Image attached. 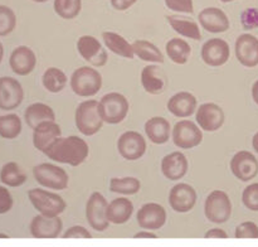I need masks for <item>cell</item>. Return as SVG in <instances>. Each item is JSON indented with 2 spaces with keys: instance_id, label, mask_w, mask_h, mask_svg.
Instances as JSON below:
<instances>
[{
  "instance_id": "cell-1",
  "label": "cell",
  "mask_w": 258,
  "mask_h": 247,
  "mask_svg": "<svg viewBox=\"0 0 258 247\" xmlns=\"http://www.w3.org/2000/svg\"><path fill=\"white\" fill-rule=\"evenodd\" d=\"M44 154L55 163L78 166L88 158L90 146L80 136H60L45 150Z\"/></svg>"
},
{
  "instance_id": "cell-2",
  "label": "cell",
  "mask_w": 258,
  "mask_h": 247,
  "mask_svg": "<svg viewBox=\"0 0 258 247\" xmlns=\"http://www.w3.org/2000/svg\"><path fill=\"white\" fill-rule=\"evenodd\" d=\"M73 92L80 97H92L102 87V75L90 66H82L73 71L70 80Z\"/></svg>"
},
{
  "instance_id": "cell-3",
  "label": "cell",
  "mask_w": 258,
  "mask_h": 247,
  "mask_svg": "<svg viewBox=\"0 0 258 247\" xmlns=\"http://www.w3.org/2000/svg\"><path fill=\"white\" fill-rule=\"evenodd\" d=\"M75 122L78 131L86 136H93L102 129L103 121L98 111V101L86 100L77 106Z\"/></svg>"
},
{
  "instance_id": "cell-4",
  "label": "cell",
  "mask_w": 258,
  "mask_h": 247,
  "mask_svg": "<svg viewBox=\"0 0 258 247\" xmlns=\"http://www.w3.org/2000/svg\"><path fill=\"white\" fill-rule=\"evenodd\" d=\"M28 198L32 206L43 216L59 217L67 208V203L59 194L43 188H32L28 191Z\"/></svg>"
},
{
  "instance_id": "cell-5",
  "label": "cell",
  "mask_w": 258,
  "mask_h": 247,
  "mask_svg": "<svg viewBox=\"0 0 258 247\" xmlns=\"http://www.w3.org/2000/svg\"><path fill=\"white\" fill-rule=\"evenodd\" d=\"M128 110H130V103L122 93H106L98 101V111L102 121L110 125H117L122 122L127 116Z\"/></svg>"
},
{
  "instance_id": "cell-6",
  "label": "cell",
  "mask_w": 258,
  "mask_h": 247,
  "mask_svg": "<svg viewBox=\"0 0 258 247\" xmlns=\"http://www.w3.org/2000/svg\"><path fill=\"white\" fill-rule=\"evenodd\" d=\"M33 175L38 184L53 191H63L70 183L67 171L52 163H40L35 165L33 168Z\"/></svg>"
},
{
  "instance_id": "cell-7",
  "label": "cell",
  "mask_w": 258,
  "mask_h": 247,
  "mask_svg": "<svg viewBox=\"0 0 258 247\" xmlns=\"http://www.w3.org/2000/svg\"><path fill=\"white\" fill-rule=\"evenodd\" d=\"M204 214L212 223H226L232 216V202L224 191L211 192L204 202Z\"/></svg>"
},
{
  "instance_id": "cell-8",
  "label": "cell",
  "mask_w": 258,
  "mask_h": 247,
  "mask_svg": "<svg viewBox=\"0 0 258 247\" xmlns=\"http://www.w3.org/2000/svg\"><path fill=\"white\" fill-rule=\"evenodd\" d=\"M171 138L175 146L183 150H190L201 145L203 141V131L197 122L191 120H180L174 125Z\"/></svg>"
},
{
  "instance_id": "cell-9",
  "label": "cell",
  "mask_w": 258,
  "mask_h": 247,
  "mask_svg": "<svg viewBox=\"0 0 258 247\" xmlns=\"http://www.w3.org/2000/svg\"><path fill=\"white\" fill-rule=\"evenodd\" d=\"M108 202L100 192H93L86 203V219L95 231L103 232L108 228L110 222L106 218Z\"/></svg>"
},
{
  "instance_id": "cell-10",
  "label": "cell",
  "mask_w": 258,
  "mask_h": 247,
  "mask_svg": "<svg viewBox=\"0 0 258 247\" xmlns=\"http://www.w3.org/2000/svg\"><path fill=\"white\" fill-rule=\"evenodd\" d=\"M226 115L223 108L214 102L202 103L196 110L197 125L202 131L214 133L223 126Z\"/></svg>"
},
{
  "instance_id": "cell-11",
  "label": "cell",
  "mask_w": 258,
  "mask_h": 247,
  "mask_svg": "<svg viewBox=\"0 0 258 247\" xmlns=\"http://www.w3.org/2000/svg\"><path fill=\"white\" fill-rule=\"evenodd\" d=\"M146 140L140 133L134 130L121 134L117 140V150L126 160H138L146 153Z\"/></svg>"
},
{
  "instance_id": "cell-12",
  "label": "cell",
  "mask_w": 258,
  "mask_h": 247,
  "mask_svg": "<svg viewBox=\"0 0 258 247\" xmlns=\"http://www.w3.org/2000/svg\"><path fill=\"white\" fill-rule=\"evenodd\" d=\"M24 100L22 83L9 76L0 77V110H15Z\"/></svg>"
},
{
  "instance_id": "cell-13",
  "label": "cell",
  "mask_w": 258,
  "mask_h": 247,
  "mask_svg": "<svg viewBox=\"0 0 258 247\" xmlns=\"http://www.w3.org/2000/svg\"><path fill=\"white\" fill-rule=\"evenodd\" d=\"M77 50L81 57L95 67H103L107 63V52L100 40L93 35H82L77 40Z\"/></svg>"
},
{
  "instance_id": "cell-14",
  "label": "cell",
  "mask_w": 258,
  "mask_h": 247,
  "mask_svg": "<svg viewBox=\"0 0 258 247\" xmlns=\"http://www.w3.org/2000/svg\"><path fill=\"white\" fill-rule=\"evenodd\" d=\"M202 59L211 67H221L226 65L231 55L229 44L222 38H212L207 40L201 50Z\"/></svg>"
},
{
  "instance_id": "cell-15",
  "label": "cell",
  "mask_w": 258,
  "mask_h": 247,
  "mask_svg": "<svg viewBox=\"0 0 258 247\" xmlns=\"http://www.w3.org/2000/svg\"><path fill=\"white\" fill-rule=\"evenodd\" d=\"M198 199L197 191L188 183H178L169 193V204L173 211L178 213H186L194 208Z\"/></svg>"
},
{
  "instance_id": "cell-16",
  "label": "cell",
  "mask_w": 258,
  "mask_h": 247,
  "mask_svg": "<svg viewBox=\"0 0 258 247\" xmlns=\"http://www.w3.org/2000/svg\"><path fill=\"white\" fill-rule=\"evenodd\" d=\"M166 218H168V214H166L165 208L155 202L145 203L136 214V221L139 226L148 231L161 228L165 224Z\"/></svg>"
},
{
  "instance_id": "cell-17",
  "label": "cell",
  "mask_w": 258,
  "mask_h": 247,
  "mask_svg": "<svg viewBox=\"0 0 258 247\" xmlns=\"http://www.w3.org/2000/svg\"><path fill=\"white\" fill-rule=\"evenodd\" d=\"M231 170L239 180L249 181L258 174V160L249 151L241 150L232 158Z\"/></svg>"
},
{
  "instance_id": "cell-18",
  "label": "cell",
  "mask_w": 258,
  "mask_h": 247,
  "mask_svg": "<svg viewBox=\"0 0 258 247\" xmlns=\"http://www.w3.org/2000/svg\"><path fill=\"white\" fill-rule=\"evenodd\" d=\"M9 66L15 75L28 76L34 71L37 66V55L32 48L27 45H19L10 53Z\"/></svg>"
},
{
  "instance_id": "cell-19",
  "label": "cell",
  "mask_w": 258,
  "mask_h": 247,
  "mask_svg": "<svg viewBox=\"0 0 258 247\" xmlns=\"http://www.w3.org/2000/svg\"><path fill=\"white\" fill-rule=\"evenodd\" d=\"M30 233L35 238H57L63 229V222L59 217H47L38 214L30 222Z\"/></svg>"
},
{
  "instance_id": "cell-20",
  "label": "cell",
  "mask_w": 258,
  "mask_h": 247,
  "mask_svg": "<svg viewBox=\"0 0 258 247\" xmlns=\"http://www.w3.org/2000/svg\"><path fill=\"white\" fill-rule=\"evenodd\" d=\"M161 173L169 180H180L186 175L189 169V161L185 154L181 151H173L161 160Z\"/></svg>"
},
{
  "instance_id": "cell-21",
  "label": "cell",
  "mask_w": 258,
  "mask_h": 247,
  "mask_svg": "<svg viewBox=\"0 0 258 247\" xmlns=\"http://www.w3.org/2000/svg\"><path fill=\"white\" fill-rule=\"evenodd\" d=\"M236 57L244 67L258 66V39L254 35L241 34L236 40Z\"/></svg>"
},
{
  "instance_id": "cell-22",
  "label": "cell",
  "mask_w": 258,
  "mask_h": 247,
  "mask_svg": "<svg viewBox=\"0 0 258 247\" xmlns=\"http://www.w3.org/2000/svg\"><path fill=\"white\" fill-rule=\"evenodd\" d=\"M60 136L62 130L55 121L42 122L33 129V145L37 150L44 154L45 150Z\"/></svg>"
},
{
  "instance_id": "cell-23",
  "label": "cell",
  "mask_w": 258,
  "mask_h": 247,
  "mask_svg": "<svg viewBox=\"0 0 258 247\" xmlns=\"http://www.w3.org/2000/svg\"><path fill=\"white\" fill-rule=\"evenodd\" d=\"M199 24L209 33H223L229 29V19L226 13L216 7L202 10L198 15Z\"/></svg>"
},
{
  "instance_id": "cell-24",
  "label": "cell",
  "mask_w": 258,
  "mask_h": 247,
  "mask_svg": "<svg viewBox=\"0 0 258 247\" xmlns=\"http://www.w3.org/2000/svg\"><path fill=\"white\" fill-rule=\"evenodd\" d=\"M166 107H168L169 112L173 113L176 117L185 118L196 112L197 107H198V101L193 93L188 92V91H180L169 98Z\"/></svg>"
},
{
  "instance_id": "cell-25",
  "label": "cell",
  "mask_w": 258,
  "mask_h": 247,
  "mask_svg": "<svg viewBox=\"0 0 258 247\" xmlns=\"http://www.w3.org/2000/svg\"><path fill=\"white\" fill-rule=\"evenodd\" d=\"M141 85L150 95H160L165 91L166 77L159 65H149L141 71Z\"/></svg>"
},
{
  "instance_id": "cell-26",
  "label": "cell",
  "mask_w": 258,
  "mask_h": 247,
  "mask_svg": "<svg viewBox=\"0 0 258 247\" xmlns=\"http://www.w3.org/2000/svg\"><path fill=\"white\" fill-rule=\"evenodd\" d=\"M144 130H145L149 140L156 145L166 144L171 135L170 122L163 116H154V117L149 118L145 122Z\"/></svg>"
},
{
  "instance_id": "cell-27",
  "label": "cell",
  "mask_w": 258,
  "mask_h": 247,
  "mask_svg": "<svg viewBox=\"0 0 258 247\" xmlns=\"http://www.w3.org/2000/svg\"><path fill=\"white\" fill-rule=\"evenodd\" d=\"M134 213V203L126 197H118L108 203L106 218L110 223L123 224L130 221Z\"/></svg>"
},
{
  "instance_id": "cell-28",
  "label": "cell",
  "mask_w": 258,
  "mask_h": 247,
  "mask_svg": "<svg viewBox=\"0 0 258 247\" xmlns=\"http://www.w3.org/2000/svg\"><path fill=\"white\" fill-rule=\"evenodd\" d=\"M24 120L30 129L47 121H55V112L49 105L44 102H34L24 111Z\"/></svg>"
},
{
  "instance_id": "cell-29",
  "label": "cell",
  "mask_w": 258,
  "mask_h": 247,
  "mask_svg": "<svg viewBox=\"0 0 258 247\" xmlns=\"http://www.w3.org/2000/svg\"><path fill=\"white\" fill-rule=\"evenodd\" d=\"M166 19H168L170 27L174 29V32H176L181 37L189 38V39L193 40L202 39V32L199 29V24L194 22L193 19L179 17V15H169V17H166Z\"/></svg>"
},
{
  "instance_id": "cell-30",
  "label": "cell",
  "mask_w": 258,
  "mask_h": 247,
  "mask_svg": "<svg viewBox=\"0 0 258 247\" xmlns=\"http://www.w3.org/2000/svg\"><path fill=\"white\" fill-rule=\"evenodd\" d=\"M102 39L105 43L106 48L111 50L115 54L120 55L122 58H127V59H133L135 55L133 52V45L128 43L125 38L121 34L115 32H103Z\"/></svg>"
},
{
  "instance_id": "cell-31",
  "label": "cell",
  "mask_w": 258,
  "mask_h": 247,
  "mask_svg": "<svg viewBox=\"0 0 258 247\" xmlns=\"http://www.w3.org/2000/svg\"><path fill=\"white\" fill-rule=\"evenodd\" d=\"M131 45H133L134 55L139 57L141 60L154 63V65H163L164 63L163 52L154 43L145 39H138Z\"/></svg>"
},
{
  "instance_id": "cell-32",
  "label": "cell",
  "mask_w": 258,
  "mask_h": 247,
  "mask_svg": "<svg viewBox=\"0 0 258 247\" xmlns=\"http://www.w3.org/2000/svg\"><path fill=\"white\" fill-rule=\"evenodd\" d=\"M166 54L169 59L176 65H185L191 54V47L185 39L181 38H171L165 44Z\"/></svg>"
},
{
  "instance_id": "cell-33",
  "label": "cell",
  "mask_w": 258,
  "mask_h": 247,
  "mask_svg": "<svg viewBox=\"0 0 258 247\" xmlns=\"http://www.w3.org/2000/svg\"><path fill=\"white\" fill-rule=\"evenodd\" d=\"M0 180L4 186L17 188L27 181V174L15 161H8L0 169Z\"/></svg>"
},
{
  "instance_id": "cell-34",
  "label": "cell",
  "mask_w": 258,
  "mask_h": 247,
  "mask_svg": "<svg viewBox=\"0 0 258 247\" xmlns=\"http://www.w3.org/2000/svg\"><path fill=\"white\" fill-rule=\"evenodd\" d=\"M67 82V75L58 67H48L42 76L43 87L50 93H59L64 90Z\"/></svg>"
},
{
  "instance_id": "cell-35",
  "label": "cell",
  "mask_w": 258,
  "mask_h": 247,
  "mask_svg": "<svg viewBox=\"0 0 258 247\" xmlns=\"http://www.w3.org/2000/svg\"><path fill=\"white\" fill-rule=\"evenodd\" d=\"M23 129L22 120L17 113H7L0 116V136L7 140H13L20 135Z\"/></svg>"
},
{
  "instance_id": "cell-36",
  "label": "cell",
  "mask_w": 258,
  "mask_h": 247,
  "mask_svg": "<svg viewBox=\"0 0 258 247\" xmlns=\"http://www.w3.org/2000/svg\"><path fill=\"white\" fill-rule=\"evenodd\" d=\"M141 189V181L136 176H123V178H112L110 180V191L112 193L122 196H133L139 193Z\"/></svg>"
},
{
  "instance_id": "cell-37",
  "label": "cell",
  "mask_w": 258,
  "mask_h": 247,
  "mask_svg": "<svg viewBox=\"0 0 258 247\" xmlns=\"http://www.w3.org/2000/svg\"><path fill=\"white\" fill-rule=\"evenodd\" d=\"M53 8L55 14L62 19H75L82 10V0H54Z\"/></svg>"
},
{
  "instance_id": "cell-38",
  "label": "cell",
  "mask_w": 258,
  "mask_h": 247,
  "mask_svg": "<svg viewBox=\"0 0 258 247\" xmlns=\"http://www.w3.org/2000/svg\"><path fill=\"white\" fill-rule=\"evenodd\" d=\"M17 27V15L7 5H0V37L10 34Z\"/></svg>"
},
{
  "instance_id": "cell-39",
  "label": "cell",
  "mask_w": 258,
  "mask_h": 247,
  "mask_svg": "<svg viewBox=\"0 0 258 247\" xmlns=\"http://www.w3.org/2000/svg\"><path fill=\"white\" fill-rule=\"evenodd\" d=\"M242 202L249 211L258 212V183L249 184L242 193Z\"/></svg>"
},
{
  "instance_id": "cell-40",
  "label": "cell",
  "mask_w": 258,
  "mask_h": 247,
  "mask_svg": "<svg viewBox=\"0 0 258 247\" xmlns=\"http://www.w3.org/2000/svg\"><path fill=\"white\" fill-rule=\"evenodd\" d=\"M234 236L236 238H258V226L251 221L243 222L237 226Z\"/></svg>"
},
{
  "instance_id": "cell-41",
  "label": "cell",
  "mask_w": 258,
  "mask_h": 247,
  "mask_svg": "<svg viewBox=\"0 0 258 247\" xmlns=\"http://www.w3.org/2000/svg\"><path fill=\"white\" fill-rule=\"evenodd\" d=\"M166 8L176 13H185V14H193L194 4L193 0H164Z\"/></svg>"
},
{
  "instance_id": "cell-42",
  "label": "cell",
  "mask_w": 258,
  "mask_h": 247,
  "mask_svg": "<svg viewBox=\"0 0 258 247\" xmlns=\"http://www.w3.org/2000/svg\"><path fill=\"white\" fill-rule=\"evenodd\" d=\"M242 27L247 30H252L258 28V9L248 8L241 14Z\"/></svg>"
},
{
  "instance_id": "cell-43",
  "label": "cell",
  "mask_w": 258,
  "mask_h": 247,
  "mask_svg": "<svg viewBox=\"0 0 258 247\" xmlns=\"http://www.w3.org/2000/svg\"><path fill=\"white\" fill-rule=\"evenodd\" d=\"M14 199L7 187L0 186V214H5L13 208Z\"/></svg>"
},
{
  "instance_id": "cell-44",
  "label": "cell",
  "mask_w": 258,
  "mask_h": 247,
  "mask_svg": "<svg viewBox=\"0 0 258 247\" xmlns=\"http://www.w3.org/2000/svg\"><path fill=\"white\" fill-rule=\"evenodd\" d=\"M62 237L63 238H91L92 234H91V232L86 227L77 224V226L70 227L62 234Z\"/></svg>"
},
{
  "instance_id": "cell-45",
  "label": "cell",
  "mask_w": 258,
  "mask_h": 247,
  "mask_svg": "<svg viewBox=\"0 0 258 247\" xmlns=\"http://www.w3.org/2000/svg\"><path fill=\"white\" fill-rule=\"evenodd\" d=\"M110 2L113 9L118 10V12H123V10L130 9L138 0H110Z\"/></svg>"
},
{
  "instance_id": "cell-46",
  "label": "cell",
  "mask_w": 258,
  "mask_h": 247,
  "mask_svg": "<svg viewBox=\"0 0 258 247\" xmlns=\"http://www.w3.org/2000/svg\"><path fill=\"white\" fill-rule=\"evenodd\" d=\"M204 237H206V238H227L228 234H227V232L222 228H212L209 229V231H207Z\"/></svg>"
},
{
  "instance_id": "cell-47",
  "label": "cell",
  "mask_w": 258,
  "mask_h": 247,
  "mask_svg": "<svg viewBox=\"0 0 258 247\" xmlns=\"http://www.w3.org/2000/svg\"><path fill=\"white\" fill-rule=\"evenodd\" d=\"M134 237L135 238H156V234L153 233L151 231H141V232H138L136 234H134Z\"/></svg>"
},
{
  "instance_id": "cell-48",
  "label": "cell",
  "mask_w": 258,
  "mask_h": 247,
  "mask_svg": "<svg viewBox=\"0 0 258 247\" xmlns=\"http://www.w3.org/2000/svg\"><path fill=\"white\" fill-rule=\"evenodd\" d=\"M252 97H253V101L258 105V80L252 86Z\"/></svg>"
},
{
  "instance_id": "cell-49",
  "label": "cell",
  "mask_w": 258,
  "mask_h": 247,
  "mask_svg": "<svg viewBox=\"0 0 258 247\" xmlns=\"http://www.w3.org/2000/svg\"><path fill=\"white\" fill-rule=\"evenodd\" d=\"M252 146H253L254 151L258 154V133L254 134L253 139H252Z\"/></svg>"
},
{
  "instance_id": "cell-50",
  "label": "cell",
  "mask_w": 258,
  "mask_h": 247,
  "mask_svg": "<svg viewBox=\"0 0 258 247\" xmlns=\"http://www.w3.org/2000/svg\"><path fill=\"white\" fill-rule=\"evenodd\" d=\"M3 57H4V47H3V43L0 42V63H2Z\"/></svg>"
},
{
  "instance_id": "cell-51",
  "label": "cell",
  "mask_w": 258,
  "mask_h": 247,
  "mask_svg": "<svg viewBox=\"0 0 258 247\" xmlns=\"http://www.w3.org/2000/svg\"><path fill=\"white\" fill-rule=\"evenodd\" d=\"M8 234H5V233H0V238H8Z\"/></svg>"
},
{
  "instance_id": "cell-52",
  "label": "cell",
  "mask_w": 258,
  "mask_h": 247,
  "mask_svg": "<svg viewBox=\"0 0 258 247\" xmlns=\"http://www.w3.org/2000/svg\"><path fill=\"white\" fill-rule=\"evenodd\" d=\"M33 2H35V3H45V2H48V0H33Z\"/></svg>"
},
{
  "instance_id": "cell-53",
  "label": "cell",
  "mask_w": 258,
  "mask_h": 247,
  "mask_svg": "<svg viewBox=\"0 0 258 247\" xmlns=\"http://www.w3.org/2000/svg\"><path fill=\"white\" fill-rule=\"evenodd\" d=\"M222 3H231V2H234V0H221Z\"/></svg>"
}]
</instances>
